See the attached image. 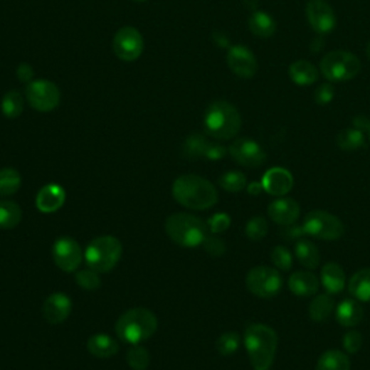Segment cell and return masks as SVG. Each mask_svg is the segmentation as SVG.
Masks as SVG:
<instances>
[{"mask_svg":"<svg viewBox=\"0 0 370 370\" xmlns=\"http://www.w3.org/2000/svg\"><path fill=\"white\" fill-rule=\"evenodd\" d=\"M172 197L178 204L191 210L211 208L218 200L214 185L208 179L194 174L181 175L174 181Z\"/></svg>","mask_w":370,"mask_h":370,"instance_id":"1","label":"cell"},{"mask_svg":"<svg viewBox=\"0 0 370 370\" xmlns=\"http://www.w3.org/2000/svg\"><path fill=\"white\" fill-rule=\"evenodd\" d=\"M245 347L255 370H269L273 364L278 334L275 330L265 324H250L245 332Z\"/></svg>","mask_w":370,"mask_h":370,"instance_id":"2","label":"cell"},{"mask_svg":"<svg viewBox=\"0 0 370 370\" xmlns=\"http://www.w3.org/2000/svg\"><path fill=\"white\" fill-rule=\"evenodd\" d=\"M115 330L122 342L134 346L151 339L157 333L158 318L147 308H132L119 317Z\"/></svg>","mask_w":370,"mask_h":370,"instance_id":"3","label":"cell"},{"mask_svg":"<svg viewBox=\"0 0 370 370\" xmlns=\"http://www.w3.org/2000/svg\"><path fill=\"white\" fill-rule=\"evenodd\" d=\"M168 238L182 248L203 246L208 236V226L200 217L189 213H174L165 221Z\"/></svg>","mask_w":370,"mask_h":370,"instance_id":"4","label":"cell"},{"mask_svg":"<svg viewBox=\"0 0 370 370\" xmlns=\"http://www.w3.org/2000/svg\"><path fill=\"white\" fill-rule=\"evenodd\" d=\"M242 127L239 110L228 102L218 100L211 103L204 113L206 132L217 141L233 139Z\"/></svg>","mask_w":370,"mask_h":370,"instance_id":"5","label":"cell"},{"mask_svg":"<svg viewBox=\"0 0 370 370\" xmlns=\"http://www.w3.org/2000/svg\"><path fill=\"white\" fill-rule=\"evenodd\" d=\"M123 246L115 236H100L92 239L85 250L84 260L87 266L99 273L110 272L122 258Z\"/></svg>","mask_w":370,"mask_h":370,"instance_id":"6","label":"cell"},{"mask_svg":"<svg viewBox=\"0 0 370 370\" xmlns=\"http://www.w3.org/2000/svg\"><path fill=\"white\" fill-rule=\"evenodd\" d=\"M322 77L332 83H343L353 80L360 71L359 58L347 51H332L319 63Z\"/></svg>","mask_w":370,"mask_h":370,"instance_id":"7","label":"cell"},{"mask_svg":"<svg viewBox=\"0 0 370 370\" xmlns=\"http://www.w3.org/2000/svg\"><path fill=\"white\" fill-rule=\"evenodd\" d=\"M302 226L307 236H312L318 240L333 242L339 240L344 235V224L342 220L324 210H314L308 213Z\"/></svg>","mask_w":370,"mask_h":370,"instance_id":"8","label":"cell"},{"mask_svg":"<svg viewBox=\"0 0 370 370\" xmlns=\"http://www.w3.org/2000/svg\"><path fill=\"white\" fill-rule=\"evenodd\" d=\"M248 290L259 298H273L282 290V276L273 268L256 266L246 275Z\"/></svg>","mask_w":370,"mask_h":370,"instance_id":"9","label":"cell"},{"mask_svg":"<svg viewBox=\"0 0 370 370\" xmlns=\"http://www.w3.org/2000/svg\"><path fill=\"white\" fill-rule=\"evenodd\" d=\"M26 99L38 112H51L58 107L61 95L58 87L50 80H33L26 87Z\"/></svg>","mask_w":370,"mask_h":370,"instance_id":"10","label":"cell"},{"mask_svg":"<svg viewBox=\"0 0 370 370\" xmlns=\"http://www.w3.org/2000/svg\"><path fill=\"white\" fill-rule=\"evenodd\" d=\"M145 48L144 38L136 28L125 26L119 29L113 39V51L122 61H134Z\"/></svg>","mask_w":370,"mask_h":370,"instance_id":"11","label":"cell"},{"mask_svg":"<svg viewBox=\"0 0 370 370\" xmlns=\"http://www.w3.org/2000/svg\"><path fill=\"white\" fill-rule=\"evenodd\" d=\"M83 258V249L70 236L58 238L53 245V259L64 272H74L81 265Z\"/></svg>","mask_w":370,"mask_h":370,"instance_id":"12","label":"cell"},{"mask_svg":"<svg viewBox=\"0 0 370 370\" xmlns=\"http://www.w3.org/2000/svg\"><path fill=\"white\" fill-rule=\"evenodd\" d=\"M228 154L235 162L246 168H258L263 165V162L266 161V154L263 148L249 137L236 139V141L230 145Z\"/></svg>","mask_w":370,"mask_h":370,"instance_id":"13","label":"cell"},{"mask_svg":"<svg viewBox=\"0 0 370 370\" xmlns=\"http://www.w3.org/2000/svg\"><path fill=\"white\" fill-rule=\"evenodd\" d=\"M307 19L317 33H329L336 28V14L324 0H310L307 5Z\"/></svg>","mask_w":370,"mask_h":370,"instance_id":"14","label":"cell"},{"mask_svg":"<svg viewBox=\"0 0 370 370\" xmlns=\"http://www.w3.org/2000/svg\"><path fill=\"white\" fill-rule=\"evenodd\" d=\"M227 65L240 78H252L258 71L255 54L245 45H233L227 51Z\"/></svg>","mask_w":370,"mask_h":370,"instance_id":"15","label":"cell"},{"mask_svg":"<svg viewBox=\"0 0 370 370\" xmlns=\"http://www.w3.org/2000/svg\"><path fill=\"white\" fill-rule=\"evenodd\" d=\"M73 310V301L64 292H54L43 301L42 315L50 324L64 322Z\"/></svg>","mask_w":370,"mask_h":370,"instance_id":"16","label":"cell"},{"mask_svg":"<svg viewBox=\"0 0 370 370\" xmlns=\"http://www.w3.org/2000/svg\"><path fill=\"white\" fill-rule=\"evenodd\" d=\"M301 214V207L294 199L281 197L272 201L268 207V216L270 220L280 226H291L297 223Z\"/></svg>","mask_w":370,"mask_h":370,"instance_id":"17","label":"cell"},{"mask_svg":"<svg viewBox=\"0 0 370 370\" xmlns=\"http://www.w3.org/2000/svg\"><path fill=\"white\" fill-rule=\"evenodd\" d=\"M262 185H263V190L268 194L284 197L285 194H288L292 190L294 178L288 169L276 166V168H270L263 175Z\"/></svg>","mask_w":370,"mask_h":370,"instance_id":"18","label":"cell"},{"mask_svg":"<svg viewBox=\"0 0 370 370\" xmlns=\"http://www.w3.org/2000/svg\"><path fill=\"white\" fill-rule=\"evenodd\" d=\"M65 203V190L58 184H48L42 187L35 199L36 208L41 213L50 214L58 211Z\"/></svg>","mask_w":370,"mask_h":370,"instance_id":"19","label":"cell"},{"mask_svg":"<svg viewBox=\"0 0 370 370\" xmlns=\"http://www.w3.org/2000/svg\"><path fill=\"white\" fill-rule=\"evenodd\" d=\"M288 287L294 295L307 298V297H312L318 292L319 281L312 272L300 270V272H294L290 276Z\"/></svg>","mask_w":370,"mask_h":370,"instance_id":"20","label":"cell"},{"mask_svg":"<svg viewBox=\"0 0 370 370\" xmlns=\"http://www.w3.org/2000/svg\"><path fill=\"white\" fill-rule=\"evenodd\" d=\"M329 294H340L346 288V273L336 262H327L321 268V282Z\"/></svg>","mask_w":370,"mask_h":370,"instance_id":"21","label":"cell"},{"mask_svg":"<svg viewBox=\"0 0 370 370\" xmlns=\"http://www.w3.org/2000/svg\"><path fill=\"white\" fill-rule=\"evenodd\" d=\"M87 350L95 357L109 359L119 353V343L107 334H95L88 339Z\"/></svg>","mask_w":370,"mask_h":370,"instance_id":"22","label":"cell"},{"mask_svg":"<svg viewBox=\"0 0 370 370\" xmlns=\"http://www.w3.org/2000/svg\"><path fill=\"white\" fill-rule=\"evenodd\" d=\"M336 319L340 326L353 329L363 319V308L354 300H344L336 308Z\"/></svg>","mask_w":370,"mask_h":370,"instance_id":"23","label":"cell"},{"mask_svg":"<svg viewBox=\"0 0 370 370\" xmlns=\"http://www.w3.org/2000/svg\"><path fill=\"white\" fill-rule=\"evenodd\" d=\"M349 292L357 301L370 302V268L360 269L350 278Z\"/></svg>","mask_w":370,"mask_h":370,"instance_id":"24","label":"cell"},{"mask_svg":"<svg viewBox=\"0 0 370 370\" xmlns=\"http://www.w3.org/2000/svg\"><path fill=\"white\" fill-rule=\"evenodd\" d=\"M333 311H334V300H333L332 294H329V292L315 295L308 308L310 318L317 322H322V321L329 319L330 315L333 314Z\"/></svg>","mask_w":370,"mask_h":370,"instance_id":"25","label":"cell"},{"mask_svg":"<svg viewBox=\"0 0 370 370\" xmlns=\"http://www.w3.org/2000/svg\"><path fill=\"white\" fill-rule=\"evenodd\" d=\"M290 77L297 85H311L318 80V70L310 61H295L290 65Z\"/></svg>","mask_w":370,"mask_h":370,"instance_id":"26","label":"cell"},{"mask_svg":"<svg viewBox=\"0 0 370 370\" xmlns=\"http://www.w3.org/2000/svg\"><path fill=\"white\" fill-rule=\"evenodd\" d=\"M295 256L307 269H315L319 265L321 256L318 248L308 239H300L295 243Z\"/></svg>","mask_w":370,"mask_h":370,"instance_id":"27","label":"cell"},{"mask_svg":"<svg viewBox=\"0 0 370 370\" xmlns=\"http://www.w3.org/2000/svg\"><path fill=\"white\" fill-rule=\"evenodd\" d=\"M317 370H350V359L344 352L327 350L319 356Z\"/></svg>","mask_w":370,"mask_h":370,"instance_id":"28","label":"cell"},{"mask_svg":"<svg viewBox=\"0 0 370 370\" xmlns=\"http://www.w3.org/2000/svg\"><path fill=\"white\" fill-rule=\"evenodd\" d=\"M250 32L258 38H270L276 31V23L270 15L263 11H256L249 19Z\"/></svg>","mask_w":370,"mask_h":370,"instance_id":"29","label":"cell"},{"mask_svg":"<svg viewBox=\"0 0 370 370\" xmlns=\"http://www.w3.org/2000/svg\"><path fill=\"white\" fill-rule=\"evenodd\" d=\"M22 220V208L9 200H0V228L12 230Z\"/></svg>","mask_w":370,"mask_h":370,"instance_id":"30","label":"cell"},{"mask_svg":"<svg viewBox=\"0 0 370 370\" xmlns=\"http://www.w3.org/2000/svg\"><path fill=\"white\" fill-rule=\"evenodd\" d=\"M337 147L343 151H357L364 147V132L356 129V127H349L343 129L337 137H336Z\"/></svg>","mask_w":370,"mask_h":370,"instance_id":"31","label":"cell"},{"mask_svg":"<svg viewBox=\"0 0 370 370\" xmlns=\"http://www.w3.org/2000/svg\"><path fill=\"white\" fill-rule=\"evenodd\" d=\"M21 174L14 168L0 169V197H9L21 189Z\"/></svg>","mask_w":370,"mask_h":370,"instance_id":"32","label":"cell"},{"mask_svg":"<svg viewBox=\"0 0 370 370\" xmlns=\"http://www.w3.org/2000/svg\"><path fill=\"white\" fill-rule=\"evenodd\" d=\"M2 113L8 119H16L22 115L23 112V97L19 91L11 90L2 99Z\"/></svg>","mask_w":370,"mask_h":370,"instance_id":"33","label":"cell"},{"mask_svg":"<svg viewBox=\"0 0 370 370\" xmlns=\"http://www.w3.org/2000/svg\"><path fill=\"white\" fill-rule=\"evenodd\" d=\"M210 142L207 141V137L203 136L201 133H193L190 134L184 142V155L189 158H201L206 157L207 148Z\"/></svg>","mask_w":370,"mask_h":370,"instance_id":"34","label":"cell"},{"mask_svg":"<svg viewBox=\"0 0 370 370\" xmlns=\"http://www.w3.org/2000/svg\"><path fill=\"white\" fill-rule=\"evenodd\" d=\"M220 187L228 193H240L248 187L246 175L240 171H228L218 179Z\"/></svg>","mask_w":370,"mask_h":370,"instance_id":"35","label":"cell"},{"mask_svg":"<svg viewBox=\"0 0 370 370\" xmlns=\"http://www.w3.org/2000/svg\"><path fill=\"white\" fill-rule=\"evenodd\" d=\"M126 361H127L129 367L133 369V370H147L149 367V363H151V356H149V352L145 347L134 344L127 352Z\"/></svg>","mask_w":370,"mask_h":370,"instance_id":"36","label":"cell"},{"mask_svg":"<svg viewBox=\"0 0 370 370\" xmlns=\"http://www.w3.org/2000/svg\"><path fill=\"white\" fill-rule=\"evenodd\" d=\"M240 336L236 332H227L217 339L216 349L221 356L235 354L240 347Z\"/></svg>","mask_w":370,"mask_h":370,"instance_id":"37","label":"cell"},{"mask_svg":"<svg viewBox=\"0 0 370 370\" xmlns=\"http://www.w3.org/2000/svg\"><path fill=\"white\" fill-rule=\"evenodd\" d=\"M75 282L80 288L85 291H96L102 285V280L99 272L92 269H83L75 272Z\"/></svg>","mask_w":370,"mask_h":370,"instance_id":"38","label":"cell"},{"mask_svg":"<svg viewBox=\"0 0 370 370\" xmlns=\"http://www.w3.org/2000/svg\"><path fill=\"white\" fill-rule=\"evenodd\" d=\"M245 233L248 236V239L253 240V242H259L262 240L266 233H268V221L265 217L262 216H256L253 218H250L246 224Z\"/></svg>","mask_w":370,"mask_h":370,"instance_id":"39","label":"cell"},{"mask_svg":"<svg viewBox=\"0 0 370 370\" xmlns=\"http://www.w3.org/2000/svg\"><path fill=\"white\" fill-rule=\"evenodd\" d=\"M270 259H272V263L278 269H281L284 272H287L292 268V255H291L290 249L285 246L273 248V250L270 253Z\"/></svg>","mask_w":370,"mask_h":370,"instance_id":"40","label":"cell"},{"mask_svg":"<svg viewBox=\"0 0 370 370\" xmlns=\"http://www.w3.org/2000/svg\"><path fill=\"white\" fill-rule=\"evenodd\" d=\"M231 224V218L228 214L226 213H216L214 216H211L207 221L208 230L211 231L213 235H220L223 231H226Z\"/></svg>","mask_w":370,"mask_h":370,"instance_id":"41","label":"cell"},{"mask_svg":"<svg viewBox=\"0 0 370 370\" xmlns=\"http://www.w3.org/2000/svg\"><path fill=\"white\" fill-rule=\"evenodd\" d=\"M203 248L213 258H220L226 253V243L223 242V239L216 236H207V239L203 243Z\"/></svg>","mask_w":370,"mask_h":370,"instance_id":"42","label":"cell"},{"mask_svg":"<svg viewBox=\"0 0 370 370\" xmlns=\"http://www.w3.org/2000/svg\"><path fill=\"white\" fill-rule=\"evenodd\" d=\"M343 347L349 354H354L361 347V334L356 330H350L343 336Z\"/></svg>","mask_w":370,"mask_h":370,"instance_id":"43","label":"cell"},{"mask_svg":"<svg viewBox=\"0 0 370 370\" xmlns=\"http://www.w3.org/2000/svg\"><path fill=\"white\" fill-rule=\"evenodd\" d=\"M333 99H334V88H333L332 83H324V84H321V85L315 90L314 100H315L318 105L326 106V105H329Z\"/></svg>","mask_w":370,"mask_h":370,"instance_id":"44","label":"cell"},{"mask_svg":"<svg viewBox=\"0 0 370 370\" xmlns=\"http://www.w3.org/2000/svg\"><path fill=\"white\" fill-rule=\"evenodd\" d=\"M282 236L287 239V240H300L302 239L304 236H307L305 230H304V226L301 224H291V226H285V230L282 231Z\"/></svg>","mask_w":370,"mask_h":370,"instance_id":"45","label":"cell"},{"mask_svg":"<svg viewBox=\"0 0 370 370\" xmlns=\"http://www.w3.org/2000/svg\"><path fill=\"white\" fill-rule=\"evenodd\" d=\"M226 154H227V149L223 145L216 144V142H210L207 152H206V158L210 159V161H220L226 157Z\"/></svg>","mask_w":370,"mask_h":370,"instance_id":"46","label":"cell"},{"mask_svg":"<svg viewBox=\"0 0 370 370\" xmlns=\"http://www.w3.org/2000/svg\"><path fill=\"white\" fill-rule=\"evenodd\" d=\"M16 75L22 83H31L33 81V70L29 64H21L16 70Z\"/></svg>","mask_w":370,"mask_h":370,"instance_id":"47","label":"cell"},{"mask_svg":"<svg viewBox=\"0 0 370 370\" xmlns=\"http://www.w3.org/2000/svg\"><path fill=\"white\" fill-rule=\"evenodd\" d=\"M353 127H356V129H359V130H361V132L369 130V127H370V120H369L366 116H357V117H354V120H353Z\"/></svg>","mask_w":370,"mask_h":370,"instance_id":"48","label":"cell"},{"mask_svg":"<svg viewBox=\"0 0 370 370\" xmlns=\"http://www.w3.org/2000/svg\"><path fill=\"white\" fill-rule=\"evenodd\" d=\"M262 191H265L262 182H252L248 185V193L250 196H259Z\"/></svg>","mask_w":370,"mask_h":370,"instance_id":"49","label":"cell"},{"mask_svg":"<svg viewBox=\"0 0 370 370\" xmlns=\"http://www.w3.org/2000/svg\"><path fill=\"white\" fill-rule=\"evenodd\" d=\"M366 53H367V57L370 58V42L367 43V50H366Z\"/></svg>","mask_w":370,"mask_h":370,"instance_id":"50","label":"cell"},{"mask_svg":"<svg viewBox=\"0 0 370 370\" xmlns=\"http://www.w3.org/2000/svg\"><path fill=\"white\" fill-rule=\"evenodd\" d=\"M134 2H147V0H134Z\"/></svg>","mask_w":370,"mask_h":370,"instance_id":"51","label":"cell"},{"mask_svg":"<svg viewBox=\"0 0 370 370\" xmlns=\"http://www.w3.org/2000/svg\"><path fill=\"white\" fill-rule=\"evenodd\" d=\"M367 132H369V136H370V127H369V130H367Z\"/></svg>","mask_w":370,"mask_h":370,"instance_id":"52","label":"cell"}]
</instances>
